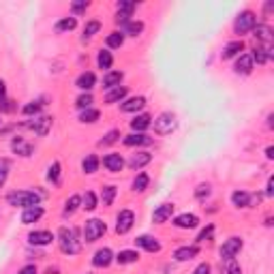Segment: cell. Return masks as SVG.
Returning a JSON list of instances; mask_svg holds the SVG:
<instances>
[{
	"label": "cell",
	"mask_w": 274,
	"mask_h": 274,
	"mask_svg": "<svg viewBox=\"0 0 274 274\" xmlns=\"http://www.w3.org/2000/svg\"><path fill=\"white\" fill-rule=\"evenodd\" d=\"M81 208L84 210H88V212H93V210L99 206V199H97V195L93 193V191H86V195H84V199H81Z\"/></svg>",
	"instance_id": "8d00e7d4"
},
{
	"label": "cell",
	"mask_w": 274,
	"mask_h": 274,
	"mask_svg": "<svg viewBox=\"0 0 274 274\" xmlns=\"http://www.w3.org/2000/svg\"><path fill=\"white\" fill-rule=\"evenodd\" d=\"M7 202L9 206H15V208H32V206H39L41 202V195L34 193V191H13V193L7 195Z\"/></svg>",
	"instance_id": "7a4b0ae2"
},
{
	"label": "cell",
	"mask_w": 274,
	"mask_h": 274,
	"mask_svg": "<svg viewBox=\"0 0 274 274\" xmlns=\"http://www.w3.org/2000/svg\"><path fill=\"white\" fill-rule=\"evenodd\" d=\"M266 195H268V197H272V195H274V180H272V178L268 180V187H266Z\"/></svg>",
	"instance_id": "9f6ffc18"
},
{
	"label": "cell",
	"mask_w": 274,
	"mask_h": 274,
	"mask_svg": "<svg viewBox=\"0 0 274 274\" xmlns=\"http://www.w3.org/2000/svg\"><path fill=\"white\" fill-rule=\"evenodd\" d=\"M28 242L34 244V246H48V244L54 242V234L52 232H30Z\"/></svg>",
	"instance_id": "ac0fdd59"
},
{
	"label": "cell",
	"mask_w": 274,
	"mask_h": 274,
	"mask_svg": "<svg viewBox=\"0 0 274 274\" xmlns=\"http://www.w3.org/2000/svg\"><path fill=\"white\" fill-rule=\"evenodd\" d=\"M75 26H77L75 17H65V20H60V22L56 24V30H58V32H67V30H73Z\"/></svg>",
	"instance_id": "60d3db41"
},
{
	"label": "cell",
	"mask_w": 274,
	"mask_h": 274,
	"mask_svg": "<svg viewBox=\"0 0 274 274\" xmlns=\"http://www.w3.org/2000/svg\"><path fill=\"white\" fill-rule=\"evenodd\" d=\"M97 62H99V69H105V71H109V69H112V65H114L112 52L101 50V52H99V56H97Z\"/></svg>",
	"instance_id": "1f68e13d"
},
{
	"label": "cell",
	"mask_w": 274,
	"mask_h": 274,
	"mask_svg": "<svg viewBox=\"0 0 274 274\" xmlns=\"http://www.w3.org/2000/svg\"><path fill=\"white\" fill-rule=\"evenodd\" d=\"M272 50H268V48H255V54H251V58H253V62L257 60V65H266V62H270L272 60Z\"/></svg>",
	"instance_id": "f1b7e54d"
},
{
	"label": "cell",
	"mask_w": 274,
	"mask_h": 274,
	"mask_svg": "<svg viewBox=\"0 0 274 274\" xmlns=\"http://www.w3.org/2000/svg\"><path fill=\"white\" fill-rule=\"evenodd\" d=\"M193 274H210V263H199L193 270Z\"/></svg>",
	"instance_id": "f5cc1de1"
},
{
	"label": "cell",
	"mask_w": 274,
	"mask_h": 274,
	"mask_svg": "<svg viewBox=\"0 0 274 274\" xmlns=\"http://www.w3.org/2000/svg\"><path fill=\"white\" fill-rule=\"evenodd\" d=\"M112 261H114V253L105 246V249H99V251L95 253V257H93V266H95V268H107Z\"/></svg>",
	"instance_id": "2e32d148"
},
{
	"label": "cell",
	"mask_w": 274,
	"mask_h": 274,
	"mask_svg": "<svg viewBox=\"0 0 274 274\" xmlns=\"http://www.w3.org/2000/svg\"><path fill=\"white\" fill-rule=\"evenodd\" d=\"M253 58H251V54H240L238 60H236V65H234V71L238 73V75H249V73L253 71Z\"/></svg>",
	"instance_id": "5bb4252c"
},
{
	"label": "cell",
	"mask_w": 274,
	"mask_h": 274,
	"mask_svg": "<svg viewBox=\"0 0 274 274\" xmlns=\"http://www.w3.org/2000/svg\"><path fill=\"white\" fill-rule=\"evenodd\" d=\"M126 86H118V88H112L109 93L105 95V103H118V101H122V99L126 97Z\"/></svg>",
	"instance_id": "f546056e"
},
{
	"label": "cell",
	"mask_w": 274,
	"mask_h": 274,
	"mask_svg": "<svg viewBox=\"0 0 274 274\" xmlns=\"http://www.w3.org/2000/svg\"><path fill=\"white\" fill-rule=\"evenodd\" d=\"M99 109H93V107H88V109H84V112H81V116H79V120L84 122V124H95L97 120H99Z\"/></svg>",
	"instance_id": "836d02e7"
},
{
	"label": "cell",
	"mask_w": 274,
	"mask_h": 274,
	"mask_svg": "<svg viewBox=\"0 0 274 274\" xmlns=\"http://www.w3.org/2000/svg\"><path fill=\"white\" fill-rule=\"evenodd\" d=\"M95 84H97V77H95V73H90V71L81 73V75L77 77V81H75V86L79 90H86V93H90V90L95 88Z\"/></svg>",
	"instance_id": "603a6c76"
},
{
	"label": "cell",
	"mask_w": 274,
	"mask_h": 274,
	"mask_svg": "<svg viewBox=\"0 0 274 274\" xmlns=\"http://www.w3.org/2000/svg\"><path fill=\"white\" fill-rule=\"evenodd\" d=\"M118 137H120V131H109L105 137H103V140L101 142H99V146H109V144H114V142H118Z\"/></svg>",
	"instance_id": "c3c4849f"
},
{
	"label": "cell",
	"mask_w": 274,
	"mask_h": 274,
	"mask_svg": "<svg viewBox=\"0 0 274 274\" xmlns=\"http://www.w3.org/2000/svg\"><path fill=\"white\" fill-rule=\"evenodd\" d=\"M212 234H214V225H208L206 230H202V234L197 236V242H206V240H210V238H212Z\"/></svg>",
	"instance_id": "f907efd6"
},
{
	"label": "cell",
	"mask_w": 274,
	"mask_h": 274,
	"mask_svg": "<svg viewBox=\"0 0 274 274\" xmlns=\"http://www.w3.org/2000/svg\"><path fill=\"white\" fill-rule=\"evenodd\" d=\"M71 9H73V13H75V15H79V13H84L88 9V3H86V0H84V3H73Z\"/></svg>",
	"instance_id": "816d5d0a"
},
{
	"label": "cell",
	"mask_w": 274,
	"mask_h": 274,
	"mask_svg": "<svg viewBox=\"0 0 274 274\" xmlns=\"http://www.w3.org/2000/svg\"><path fill=\"white\" fill-rule=\"evenodd\" d=\"M118 193V189L114 185H107L103 187V193H101V199H103V206H112L114 204V197Z\"/></svg>",
	"instance_id": "74e56055"
},
{
	"label": "cell",
	"mask_w": 274,
	"mask_h": 274,
	"mask_svg": "<svg viewBox=\"0 0 274 274\" xmlns=\"http://www.w3.org/2000/svg\"><path fill=\"white\" fill-rule=\"evenodd\" d=\"M173 225H176L178 230H195V227L199 225V218L195 214L185 212V214H180V216L173 218Z\"/></svg>",
	"instance_id": "9a60e30c"
},
{
	"label": "cell",
	"mask_w": 274,
	"mask_h": 274,
	"mask_svg": "<svg viewBox=\"0 0 274 274\" xmlns=\"http://www.w3.org/2000/svg\"><path fill=\"white\" fill-rule=\"evenodd\" d=\"M152 161V154L150 152H135L133 157L129 159V167L131 169H142L144 165H148Z\"/></svg>",
	"instance_id": "cb8c5ba5"
},
{
	"label": "cell",
	"mask_w": 274,
	"mask_h": 274,
	"mask_svg": "<svg viewBox=\"0 0 274 274\" xmlns=\"http://www.w3.org/2000/svg\"><path fill=\"white\" fill-rule=\"evenodd\" d=\"M135 3H129V0H120V3L116 5V9H118V13H116V22L120 24V26H124L126 22H131V15H133V11H135Z\"/></svg>",
	"instance_id": "30bf717a"
},
{
	"label": "cell",
	"mask_w": 274,
	"mask_h": 274,
	"mask_svg": "<svg viewBox=\"0 0 274 274\" xmlns=\"http://www.w3.org/2000/svg\"><path fill=\"white\" fill-rule=\"evenodd\" d=\"M43 212H45V210H43L41 206L26 208L24 212H22V223H24V225H32V223H36V221H39V218L43 216Z\"/></svg>",
	"instance_id": "d6986e66"
},
{
	"label": "cell",
	"mask_w": 274,
	"mask_h": 274,
	"mask_svg": "<svg viewBox=\"0 0 274 274\" xmlns=\"http://www.w3.org/2000/svg\"><path fill=\"white\" fill-rule=\"evenodd\" d=\"M11 148H13V152L20 154V157H30L32 154V144L24 142L22 137H15V140L11 142Z\"/></svg>",
	"instance_id": "d4e9b609"
},
{
	"label": "cell",
	"mask_w": 274,
	"mask_h": 274,
	"mask_svg": "<svg viewBox=\"0 0 274 274\" xmlns=\"http://www.w3.org/2000/svg\"><path fill=\"white\" fill-rule=\"evenodd\" d=\"M259 193H246V191H234L232 193V204L236 208H253L255 204H259Z\"/></svg>",
	"instance_id": "8992f818"
},
{
	"label": "cell",
	"mask_w": 274,
	"mask_h": 274,
	"mask_svg": "<svg viewBox=\"0 0 274 274\" xmlns=\"http://www.w3.org/2000/svg\"><path fill=\"white\" fill-rule=\"evenodd\" d=\"M45 103H41V101H32V103H28V105H24V109L22 112L26 114V116H32V114H39L41 112V107H43Z\"/></svg>",
	"instance_id": "f6af8a7d"
},
{
	"label": "cell",
	"mask_w": 274,
	"mask_h": 274,
	"mask_svg": "<svg viewBox=\"0 0 274 274\" xmlns=\"http://www.w3.org/2000/svg\"><path fill=\"white\" fill-rule=\"evenodd\" d=\"M81 169H84L86 173H95L99 169V157L97 154H88V157L84 159V163H81Z\"/></svg>",
	"instance_id": "d6a6232c"
},
{
	"label": "cell",
	"mask_w": 274,
	"mask_h": 274,
	"mask_svg": "<svg viewBox=\"0 0 274 274\" xmlns=\"http://www.w3.org/2000/svg\"><path fill=\"white\" fill-rule=\"evenodd\" d=\"M122 79H124V73L122 71H107L105 77H103V88H107V90L118 88Z\"/></svg>",
	"instance_id": "44dd1931"
},
{
	"label": "cell",
	"mask_w": 274,
	"mask_h": 274,
	"mask_svg": "<svg viewBox=\"0 0 274 274\" xmlns=\"http://www.w3.org/2000/svg\"><path fill=\"white\" fill-rule=\"evenodd\" d=\"M75 103H77V107H79V109H88L90 105H93V95H90V93H86V95H79Z\"/></svg>",
	"instance_id": "7dc6e473"
},
{
	"label": "cell",
	"mask_w": 274,
	"mask_h": 274,
	"mask_svg": "<svg viewBox=\"0 0 274 274\" xmlns=\"http://www.w3.org/2000/svg\"><path fill=\"white\" fill-rule=\"evenodd\" d=\"M266 157L272 161L274 159V148H272V146H268V148H266Z\"/></svg>",
	"instance_id": "6f0895ef"
},
{
	"label": "cell",
	"mask_w": 274,
	"mask_h": 274,
	"mask_svg": "<svg viewBox=\"0 0 274 274\" xmlns=\"http://www.w3.org/2000/svg\"><path fill=\"white\" fill-rule=\"evenodd\" d=\"M227 274H242V268H240L236 261H232V263H230V268H227Z\"/></svg>",
	"instance_id": "db71d44e"
},
{
	"label": "cell",
	"mask_w": 274,
	"mask_h": 274,
	"mask_svg": "<svg viewBox=\"0 0 274 274\" xmlns=\"http://www.w3.org/2000/svg\"><path fill=\"white\" fill-rule=\"evenodd\" d=\"M120 266H129V263H135V261H140V253L137 251H131V249H126V251H120L114 257Z\"/></svg>",
	"instance_id": "4316f807"
},
{
	"label": "cell",
	"mask_w": 274,
	"mask_h": 274,
	"mask_svg": "<svg viewBox=\"0 0 274 274\" xmlns=\"http://www.w3.org/2000/svg\"><path fill=\"white\" fill-rule=\"evenodd\" d=\"M103 165H105L107 171L118 173V171H122V167H124V159L120 157V154L112 152V154H107V157H103Z\"/></svg>",
	"instance_id": "e0dca14e"
},
{
	"label": "cell",
	"mask_w": 274,
	"mask_h": 274,
	"mask_svg": "<svg viewBox=\"0 0 274 274\" xmlns=\"http://www.w3.org/2000/svg\"><path fill=\"white\" fill-rule=\"evenodd\" d=\"M253 32H255V39H257V48H268V50H272L274 32H272L270 26H263V24H261V26H255Z\"/></svg>",
	"instance_id": "9c48e42d"
},
{
	"label": "cell",
	"mask_w": 274,
	"mask_h": 274,
	"mask_svg": "<svg viewBox=\"0 0 274 274\" xmlns=\"http://www.w3.org/2000/svg\"><path fill=\"white\" fill-rule=\"evenodd\" d=\"M135 244L140 246V249L148 251V253H159L161 251V242L154 238V236H148V234H144V236H140V238H135Z\"/></svg>",
	"instance_id": "7c38bea8"
},
{
	"label": "cell",
	"mask_w": 274,
	"mask_h": 274,
	"mask_svg": "<svg viewBox=\"0 0 274 274\" xmlns=\"http://www.w3.org/2000/svg\"><path fill=\"white\" fill-rule=\"evenodd\" d=\"M133 225H135V214L131 212V210H120L116 216V234H129L133 230Z\"/></svg>",
	"instance_id": "ba28073f"
},
{
	"label": "cell",
	"mask_w": 274,
	"mask_h": 274,
	"mask_svg": "<svg viewBox=\"0 0 274 274\" xmlns=\"http://www.w3.org/2000/svg\"><path fill=\"white\" fill-rule=\"evenodd\" d=\"M210 193H212L210 185H199V187L195 189V197H197V199H206V197H210Z\"/></svg>",
	"instance_id": "681fc988"
},
{
	"label": "cell",
	"mask_w": 274,
	"mask_h": 274,
	"mask_svg": "<svg viewBox=\"0 0 274 274\" xmlns=\"http://www.w3.org/2000/svg\"><path fill=\"white\" fill-rule=\"evenodd\" d=\"M101 30V24H99L97 20L95 22H88L86 24V28H84V41H88V39H93V36Z\"/></svg>",
	"instance_id": "b9f144b4"
},
{
	"label": "cell",
	"mask_w": 274,
	"mask_h": 274,
	"mask_svg": "<svg viewBox=\"0 0 274 274\" xmlns=\"http://www.w3.org/2000/svg\"><path fill=\"white\" fill-rule=\"evenodd\" d=\"M146 107V99L144 97H133V99H129V101H124L122 105H120V109L122 112H140V109H144Z\"/></svg>",
	"instance_id": "83f0119b"
},
{
	"label": "cell",
	"mask_w": 274,
	"mask_h": 274,
	"mask_svg": "<svg viewBox=\"0 0 274 274\" xmlns=\"http://www.w3.org/2000/svg\"><path fill=\"white\" fill-rule=\"evenodd\" d=\"M107 232V225L101 221V218H90L84 225V240L86 242H97L101 236Z\"/></svg>",
	"instance_id": "3957f363"
},
{
	"label": "cell",
	"mask_w": 274,
	"mask_h": 274,
	"mask_svg": "<svg viewBox=\"0 0 274 274\" xmlns=\"http://www.w3.org/2000/svg\"><path fill=\"white\" fill-rule=\"evenodd\" d=\"M79 206H81V197L79 195H71L65 202V216H71Z\"/></svg>",
	"instance_id": "d590c367"
},
{
	"label": "cell",
	"mask_w": 274,
	"mask_h": 274,
	"mask_svg": "<svg viewBox=\"0 0 274 274\" xmlns=\"http://www.w3.org/2000/svg\"><path fill=\"white\" fill-rule=\"evenodd\" d=\"M124 144L126 146H148V144H152V140L146 133H133L129 137H124Z\"/></svg>",
	"instance_id": "4dcf8cb0"
},
{
	"label": "cell",
	"mask_w": 274,
	"mask_h": 274,
	"mask_svg": "<svg viewBox=\"0 0 274 274\" xmlns=\"http://www.w3.org/2000/svg\"><path fill=\"white\" fill-rule=\"evenodd\" d=\"M105 43H107V48H122V43H124V34L122 32H112L105 39Z\"/></svg>",
	"instance_id": "ab89813d"
},
{
	"label": "cell",
	"mask_w": 274,
	"mask_h": 274,
	"mask_svg": "<svg viewBox=\"0 0 274 274\" xmlns=\"http://www.w3.org/2000/svg\"><path fill=\"white\" fill-rule=\"evenodd\" d=\"M242 246H244V242H242V238H238V236H234V238L225 240L223 249H221V259L223 261H234L236 255L242 251Z\"/></svg>",
	"instance_id": "52a82bcc"
},
{
	"label": "cell",
	"mask_w": 274,
	"mask_h": 274,
	"mask_svg": "<svg viewBox=\"0 0 274 274\" xmlns=\"http://www.w3.org/2000/svg\"><path fill=\"white\" fill-rule=\"evenodd\" d=\"M148 182H150V178H148V173H137L135 176V180H133V191H137V193H142V191H146V187H148Z\"/></svg>",
	"instance_id": "f35d334b"
},
{
	"label": "cell",
	"mask_w": 274,
	"mask_h": 274,
	"mask_svg": "<svg viewBox=\"0 0 274 274\" xmlns=\"http://www.w3.org/2000/svg\"><path fill=\"white\" fill-rule=\"evenodd\" d=\"M52 124H54V118H52V116H41V118H34V122H28L26 126H28V129H32L36 135L43 137V135L50 133Z\"/></svg>",
	"instance_id": "8fae6325"
},
{
	"label": "cell",
	"mask_w": 274,
	"mask_h": 274,
	"mask_svg": "<svg viewBox=\"0 0 274 274\" xmlns=\"http://www.w3.org/2000/svg\"><path fill=\"white\" fill-rule=\"evenodd\" d=\"M176 126H178V120L171 112H163L157 120H154V131L159 135H171L176 131Z\"/></svg>",
	"instance_id": "5b68a950"
},
{
	"label": "cell",
	"mask_w": 274,
	"mask_h": 274,
	"mask_svg": "<svg viewBox=\"0 0 274 274\" xmlns=\"http://www.w3.org/2000/svg\"><path fill=\"white\" fill-rule=\"evenodd\" d=\"M122 34H129V36H137V34H142V30H144V24L142 22H126L124 26H122Z\"/></svg>",
	"instance_id": "e575fe53"
},
{
	"label": "cell",
	"mask_w": 274,
	"mask_h": 274,
	"mask_svg": "<svg viewBox=\"0 0 274 274\" xmlns=\"http://www.w3.org/2000/svg\"><path fill=\"white\" fill-rule=\"evenodd\" d=\"M255 26H257V17H255L253 11H242L234 22V32L236 34H246L251 32Z\"/></svg>",
	"instance_id": "277c9868"
},
{
	"label": "cell",
	"mask_w": 274,
	"mask_h": 274,
	"mask_svg": "<svg viewBox=\"0 0 274 274\" xmlns=\"http://www.w3.org/2000/svg\"><path fill=\"white\" fill-rule=\"evenodd\" d=\"M17 274H36V268L34 266H24Z\"/></svg>",
	"instance_id": "11a10c76"
},
{
	"label": "cell",
	"mask_w": 274,
	"mask_h": 274,
	"mask_svg": "<svg viewBox=\"0 0 274 274\" xmlns=\"http://www.w3.org/2000/svg\"><path fill=\"white\" fill-rule=\"evenodd\" d=\"M150 124H152V118L148 114H140V116H135L133 120H131V129L137 131V133H144Z\"/></svg>",
	"instance_id": "484cf974"
},
{
	"label": "cell",
	"mask_w": 274,
	"mask_h": 274,
	"mask_svg": "<svg viewBox=\"0 0 274 274\" xmlns=\"http://www.w3.org/2000/svg\"><path fill=\"white\" fill-rule=\"evenodd\" d=\"M7 103H9V99H7V86H5V81L0 79V112H7V109H11Z\"/></svg>",
	"instance_id": "ee69618b"
},
{
	"label": "cell",
	"mask_w": 274,
	"mask_h": 274,
	"mask_svg": "<svg viewBox=\"0 0 274 274\" xmlns=\"http://www.w3.org/2000/svg\"><path fill=\"white\" fill-rule=\"evenodd\" d=\"M48 178L54 182V185H58V182H60V163H58V161H54L52 165H50V169H48Z\"/></svg>",
	"instance_id": "7bdbcfd3"
},
{
	"label": "cell",
	"mask_w": 274,
	"mask_h": 274,
	"mask_svg": "<svg viewBox=\"0 0 274 274\" xmlns=\"http://www.w3.org/2000/svg\"><path fill=\"white\" fill-rule=\"evenodd\" d=\"M7 178H9V161L7 159H0V189L5 187Z\"/></svg>",
	"instance_id": "bcb514c9"
},
{
	"label": "cell",
	"mask_w": 274,
	"mask_h": 274,
	"mask_svg": "<svg viewBox=\"0 0 274 274\" xmlns=\"http://www.w3.org/2000/svg\"><path fill=\"white\" fill-rule=\"evenodd\" d=\"M199 255V246H180V249L173 253V257H176V261H189Z\"/></svg>",
	"instance_id": "7402d4cb"
},
{
	"label": "cell",
	"mask_w": 274,
	"mask_h": 274,
	"mask_svg": "<svg viewBox=\"0 0 274 274\" xmlns=\"http://www.w3.org/2000/svg\"><path fill=\"white\" fill-rule=\"evenodd\" d=\"M58 244L65 255H77L81 251V240L75 227H60L58 230Z\"/></svg>",
	"instance_id": "6da1fadb"
},
{
	"label": "cell",
	"mask_w": 274,
	"mask_h": 274,
	"mask_svg": "<svg viewBox=\"0 0 274 274\" xmlns=\"http://www.w3.org/2000/svg\"><path fill=\"white\" fill-rule=\"evenodd\" d=\"M240 52H244V43H242V41H232V43H227L225 48H223L221 58H223V60L236 58V56H240Z\"/></svg>",
	"instance_id": "ffe728a7"
},
{
	"label": "cell",
	"mask_w": 274,
	"mask_h": 274,
	"mask_svg": "<svg viewBox=\"0 0 274 274\" xmlns=\"http://www.w3.org/2000/svg\"><path fill=\"white\" fill-rule=\"evenodd\" d=\"M171 214H173V204H161V206L152 212V223H157V225L167 223L169 218H171Z\"/></svg>",
	"instance_id": "4fadbf2b"
}]
</instances>
